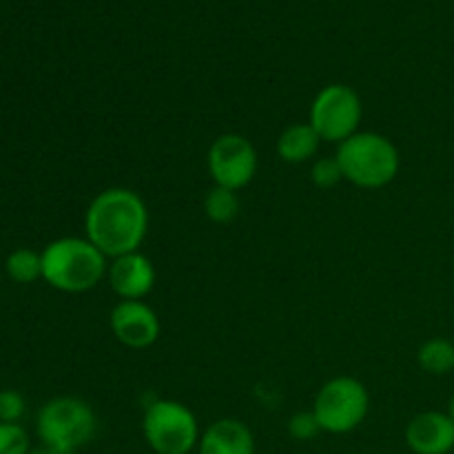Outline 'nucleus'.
Instances as JSON below:
<instances>
[{"instance_id": "14", "label": "nucleus", "mask_w": 454, "mask_h": 454, "mask_svg": "<svg viewBox=\"0 0 454 454\" xmlns=\"http://www.w3.org/2000/svg\"><path fill=\"white\" fill-rule=\"evenodd\" d=\"M417 362L428 375H448L454 371V344L443 337H433L421 344Z\"/></svg>"}, {"instance_id": "4", "label": "nucleus", "mask_w": 454, "mask_h": 454, "mask_svg": "<svg viewBox=\"0 0 454 454\" xmlns=\"http://www.w3.org/2000/svg\"><path fill=\"white\" fill-rule=\"evenodd\" d=\"M98 433V417L78 397H58L44 403L38 415V434L44 446L75 452Z\"/></svg>"}, {"instance_id": "17", "label": "nucleus", "mask_w": 454, "mask_h": 454, "mask_svg": "<svg viewBox=\"0 0 454 454\" xmlns=\"http://www.w3.org/2000/svg\"><path fill=\"white\" fill-rule=\"evenodd\" d=\"M310 180H313V184L317 189H333V186L340 184L344 180V173H341L337 158L315 160L313 168H310Z\"/></svg>"}, {"instance_id": "2", "label": "nucleus", "mask_w": 454, "mask_h": 454, "mask_svg": "<svg viewBox=\"0 0 454 454\" xmlns=\"http://www.w3.org/2000/svg\"><path fill=\"white\" fill-rule=\"evenodd\" d=\"M106 257L87 238H60L43 251V278L62 293H84L105 279Z\"/></svg>"}, {"instance_id": "10", "label": "nucleus", "mask_w": 454, "mask_h": 454, "mask_svg": "<svg viewBox=\"0 0 454 454\" xmlns=\"http://www.w3.org/2000/svg\"><path fill=\"white\" fill-rule=\"evenodd\" d=\"M106 279L120 300L142 301L155 286V266L140 251H133L111 262Z\"/></svg>"}, {"instance_id": "5", "label": "nucleus", "mask_w": 454, "mask_h": 454, "mask_svg": "<svg viewBox=\"0 0 454 454\" xmlns=\"http://www.w3.org/2000/svg\"><path fill=\"white\" fill-rule=\"evenodd\" d=\"M371 411V395L355 377H335L319 388L313 412L324 433L346 434L364 424Z\"/></svg>"}, {"instance_id": "22", "label": "nucleus", "mask_w": 454, "mask_h": 454, "mask_svg": "<svg viewBox=\"0 0 454 454\" xmlns=\"http://www.w3.org/2000/svg\"><path fill=\"white\" fill-rule=\"evenodd\" d=\"M448 417H450V419L454 421V395H452L450 403H448Z\"/></svg>"}, {"instance_id": "6", "label": "nucleus", "mask_w": 454, "mask_h": 454, "mask_svg": "<svg viewBox=\"0 0 454 454\" xmlns=\"http://www.w3.org/2000/svg\"><path fill=\"white\" fill-rule=\"evenodd\" d=\"M142 433L158 454H189L200 443L198 419L184 403L173 399H158L146 408Z\"/></svg>"}, {"instance_id": "1", "label": "nucleus", "mask_w": 454, "mask_h": 454, "mask_svg": "<svg viewBox=\"0 0 454 454\" xmlns=\"http://www.w3.org/2000/svg\"><path fill=\"white\" fill-rule=\"evenodd\" d=\"M87 239L105 257L140 251L149 231V211L136 191L106 189L91 200L84 215Z\"/></svg>"}, {"instance_id": "8", "label": "nucleus", "mask_w": 454, "mask_h": 454, "mask_svg": "<svg viewBox=\"0 0 454 454\" xmlns=\"http://www.w3.org/2000/svg\"><path fill=\"white\" fill-rule=\"evenodd\" d=\"M208 173L215 186L239 191L253 182L257 173V151L239 133L215 137L207 155Z\"/></svg>"}, {"instance_id": "18", "label": "nucleus", "mask_w": 454, "mask_h": 454, "mask_svg": "<svg viewBox=\"0 0 454 454\" xmlns=\"http://www.w3.org/2000/svg\"><path fill=\"white\" fill-rule=\"evenodd\" d=\"M0 454H29V439L18 424H0Z\"/></svg>"}, {"instance_id": "20", "label": "nucleus", "mask_w": 454, "mask_h": 454, "mask_svg": "<svg viewBox=\"0 0 454 454\" xmlns=\"http://www.w3.org/2000/svg\"><path fill=\"white\" fill-rule=\"evenodd\" d=\"M25 412V399L16 390H3L0 393V421L3 424H16Z\"/></svg>"}, {"instance_id": "12", "label": "nucleus", "mask_w": 454, "mask_h": 454, "mask_svg": "<svg viewBox=\"0 0 454 454\" xmlns=\"http://www.w3.org/2000/svg\"><path fill=\"white\" fill-rule=\"evenodd\" d=\"M198 454H255V439L239 419H220L200 434Z\"/></svg>"}, {"instance_id": "13", "label": "nucleus", "mask_w": 454, "mask_h": 454, "mask_svg": "<svg viewBox=\"0 0 454 454\" xmlns=\"http://www.w3.org/2000/svg\"><path fill=\"white\" fill-rule=\"evenodd\" d=\"M319 136L309 122L291 124L278 137V155L288 164H301L315 158L319 149Z\"/></svg>"}, {"instance_id": "21", "label": "nucleus", "mask_w": 454, "mask_h": 454, "mask_svg": "<svg viewBox=\"0 0 454 454\" xmlns=\"http://www.w3.org/2000/svg\"><path fill=\"white\" fill-rule=\"evenodd\" d=\"M29 454H75V452H69V450H58V448L43 446V448H35V450H29Z\"/></svg>"}, {"instance_id": "9", "label": "nucleus", "mask_w": 454, "mask_h": 454, "mask_svg": "<svg viewBox=\"0 0 454 454\" xmlns=\"http://www.w3.org/2000/svg\"><path fill=\"white\" fill-rule=\"evenodd\" d=\"M111 333L122 346L133 350L149 348L160 337V319L145 301L120 300L111 310Z\"/></svg>"}, {"instance_id": "19", "label": "nucleus", "mask_w": 454, "mask_h": 454, "mask_svg": "<svg viewBox=\"0 0 454 454\" xmlns=\"http://www.w3.org/2000/svg\"><path fill=\"white\" fill-rule=\"evenodd\" d=\"M322 433L317 424V417L315 412H295V415L288 419V434H291L295 442H310L315 439L317 434Z\"/></svg>"}, {"instance_id": "16", "label": "nucleus", "mask_w": 454, "mask_h": 454, "mask_svg": "<svg viewBox=\"0 0 454 454\" xmlns=\"http://www.w3.org/2000/svg\"><path fill=\"white\" fill-rule=\"evenodd\" d=\"M7 270L9 278L13 282L20 284H31L38 278H43V255L29 251V248H20V251H13L7 260Z\"/></svg>"}, {"instance_id": "3", "label": "nucleus", "mask_w": 454, "mask_h": 454, "mask_svg": "<svg viewBox=\"0 0 454 454\" xmlns=\"http://www.w3.org/2000/svg\"><path fill=\"white\" fill-rule=\"evenodd\" d=\"M337 162H340L344 180L359 189H381L390 184L399 173V151L393 142L381 133L357 131L337 145Z\"/></svg>"}, {"instance_id": "7", "label": "nucleus", "mask_w": 454, "mask_h": 454, "mask_svg": "<svg viewBox=\"0 0 454 454\" xmlns=\"http://www.w3.org/2000/svg\"><path fill=\"white\" fill-rule=\"evenodd\" d=\"M362 100L348 84H328L315 96L310 105L309 124L319 140L341 145L355 136L362 122Z\"/></svg>"}, {"instance_id": "15", "label": "nucleus", "mask_w": 454, "mask_h": 454, "mask_svg": "<svg viewBox=\"0 0 454 454\" xmlns=\"http://www.w3.org/2000/svg\"><path fill=\"white\" fill-rule=\"evenodd\" d=\"M204 213L215 224H229L239 215V198L238 191L224 189V186H213L204 198Z\"/></svg>"}, {"instance_id": "11", "label": "nucleus", "mask_w": 454, "mask_h": 454, "mask_svg": "<svg viewBox=\"0 0 454 454\" xmlns=\"http://www.w3.org/2000/svg\"><path fill=\"white\" fill-rule=\"evenodd\" d=\"M406 443L415 454H448L454 448V421L446 412H419L406 426Z\"/></svg>"}]
</instances>
